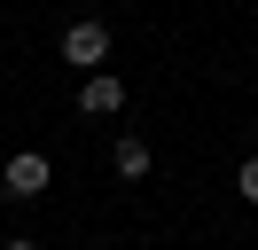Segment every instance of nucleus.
Wrapping results in <instances>:
<instances>
[{
  "mask_svg": "<svg viewBox=\"0 0 258 250\" xmlns=\"http://www.w3.org/2000/svg\"><path fill=\"white\" fill-rule=\"evenodd\" d=\"M102 55H110V31H102V24H71V31H63V62H79V71H94Z\"/></svg>",
  "mask_w": 258,
  "mask_h": 250,
  "instance_id": "nucleus-3",
  "label": "nucleus"
},
{
  "mask_svg": "<svg viewBox=\"0 0 258 250\" xmlns=\"http://www.w3.org/2000/svg\"><path fill=\"white\" fill-rule=\"evenodd\" d=\"M79 109H86V117H110V109H125V78H117V71H86Z\"/></svg>",
  "mask_w": 258,
  "mask_h": 250,
  "instance_id": "nucleus-2",
  "label": "nucleus"
},
{
  "mask_svg": "<svg viewBox=\"0 0 258 250\" xmlns=\"http://www.w3.org/2000/svg\"><path fill=\"white\" fill-rule=\"evenodd\" d=\"M242 196L258 203V156H242Z\"/></svg>",
  "mask_w": 258,
  "mask_h": 250,
  "instance_id": "nucleus-5",
  "label": "nucleus"
},
{
  "mask_svg": "<svg viewBox=\"0 0 258 250\" xmlns=\"http://www.w3.org/2000/svg\"><path fill=\"white\" fill-rule=\"evenodd\" d=\"M47 180H55V164L39 149H24V156H8V172H0V188H8V196L16 203H32V196H47Z\"/></svg>",
  "mask_w": 258,
  "mask_h": 250,
  "instance_id": "nucleus-1",
  "label": "nucleus"
},
{
  "mask_svg": "<svg viewBox=\"0 0 258 250\" xmlns=\"http://www.w3.org/2000/svg\"><path fill=\"white\" fill-rule=\"evenodd\" d=\"M8 250H39V242H24V234H16V242H8Z\"/></svg>",
  "mask_w": 258,
  "mask_h": 250,
  "instance_id": "nucleus-6",
  "label": "nucleus"
},
{
  "mask_svg": "<svg viewBox=\"0 0 258 250\" xmlns=\"http://www.w3.org/2000/svg\"><path fill=\"white\" fill-rule=\"evenodd\" d=\"M117 172H125V180H141V172H149V149H141V141H133V133L117 141Z\"/></svg>",
  "mask_w": 258,
  "mask_h": 250,
  "instance_id": "nucleus-4",
  "label": "nucleus"
}]
</instances>
